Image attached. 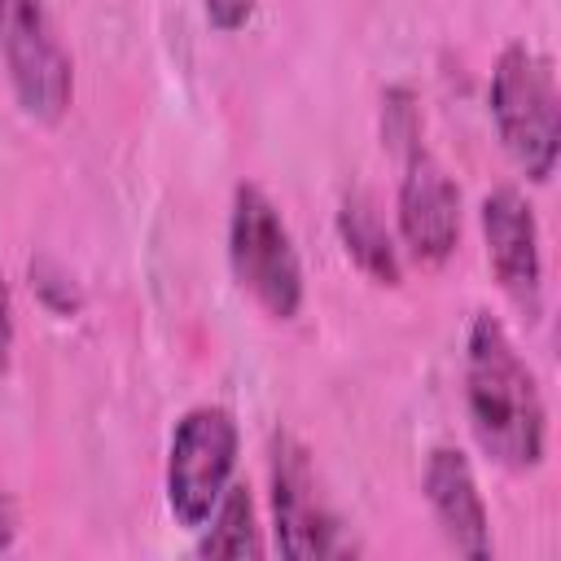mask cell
<instances>
[{
  "mask_svg": "<svg viewBox=\"0 0 561 561\" xmlns=\"http://www.w3.org/2000/svg\"><path fill=\"white\" fill-rule=\"evenodd\" d=\"M460 381H465V421L482 456H491L508 473L539 469L548 456L543 386L500 316L473 311L465 333Z\"/></svg>",
  "mask_w": 561,
  "mask_h": 561,
  "instance_id": "6da1fadb",
  "label": "cell"
},
{
  "mask_svg": "<svg viewBox=\"0 0 561 561\" xmlns=\"http://www.w3.org/2000/svg\"><path fill=\"white\" fill-rule=\"evenodd\" d=\"M486 110L513 167L530 184H548L561 153V88L552 57L530 39L504 44L491 66Z\"/></svg>",
  "mask_w": 561,
  "mask_h": 561,
  "instance_id": "7a4b0ae2",
  "label": "cell"
},
{
  "mask_svg": "<svg viewBox=\"0 0 561 561\" xmlns=\"http://www.w3.org/2000/svg\"><path fill=\"white\" fill-rule=\"evenodd\" d=\"M228 267L232 280L272 316L294 320L307 298L302 254L280 206L259 184H237L228 206Z\"/></svg>",
  "mask_w": 561,
  "mask_h": 561,
  "instance_id": "3957f363",
  "label": "cell"
},
{
  "mask_svg": "<svg viewBox=\"0 0 561 561\" xmlns=\"http://www.w3.org/2000/svg\"><path fill=\"white\" fill-rule=\"evenodd\" d=\"M267 508H272V548L289 561L351 557L359 543L346 535V522L329 504L311 451L289 430H276L267 443Z\"/></svg>",
  "mask_w": 561,
  "mask_h": 561,
  "instance_id": "277c9868",
  "label": "cell"
},
{
  "mask_svg": "<svg viewBox=\"0 0 561 561\" xmlns=\"http://www.w3.org/2000/svg\"><path fill=\"white\" fill-rule=\"evenodd\" d=\"M0 66L31 123L57 127L66 118L75 101V61L48 0H0Z\"/></svg>",
  "mask_w": 561,
  "mask_h": 561,
  "instance_id": "5b68a950",
  "label": "cell"
},
{
  "mask_svg": "<svg viewBox=\"0 0 561 561\" xmlns=\"http://www.w3.org/2000/svg\"><path fill=\"white\" fill-rule=\"evenodd\" d=\"M237 456H241V425H237L232 408L197 403L175 421L171 443H167L162 491H167L171 517L184 530L206 526L219 495L237 478Z\"/></svg>",
  "mask_w": 561,
  "mask_h": 561,
  "instance_id": "8992f818",
  "label": "cell"
},
{
  "mask_svg": "<svg viewBox=\"0 0 561 561\" xmlns=\"http://www.w3.org/2000/svg\"><path fill=\"white\" fill-rule=\"evenodd\" d=\"M478 228H482L491 276L504 289V298L526 320H539V311H543V237H539L530 197L513 184H495L478 206Z\"/></svg>",
  "mask_w": 561,
  "mask_h": 561,
  "instance_id": "52a82bcc",
  "label": "cell"
},
{
  "mask_svg": "<svg viewBox=\"0 0 561 561\" xmlns=\"http://www.w3.org/2000/svg\"><path fill=\"white\" fill-rule=\"evenodd\" d=\"M394 237L416 263L438 267L460 245V184L451 171L425 149L403 153V175L394 193Z\"/></svg>",
  "mask_w": 561,
  "mask_h": 561,
  "instance_id": "ba28073f",
  "label": "cell"
},
{
  "mask_svg": "<svg viewBox=\"0 0 561 561\" xmlns=\"http://www.w3.org/2000/svg\"><path fill=\"white\" fill-rule=\"evenodd\" d=\"M421 491H425V504L443 530V539L469 557V561H482L495 552V539H491V513H486V500H482V486H478V473L469 465V456L460 447H434L425 456V473H421Z\"/></svg>",
  "mask_w": 561,
  "mask_h": 561,
  "instance_id": "9c48e42d",
  "label": "cell"
},
{
  "mask_svg": "<svg viewBox=\"0 0 561 561\" xmlns=\"http://www.w3.org/2000/svg\"><path fill=\"white\" fill-rule=\"evenodd\" d=\"M337 237L346 259L373 280V285H399L403 280V250L390 224L381 219L377 202L368 193H346L337 206Z\"/></svg>",
  "mask_w": 561,
  "mask_h": 561,
  "instance_id": "30bf717a",
  "label": "cell"
},
{
  "mask_svg": "<svg viewBox=\"0 0 561 561\" xmlns=\"http://www.w3.org/2000/svg\"><path fill=\"white\" fill-rule=\"evenodd\" d=\"M197 552L202 557H232V561H254L267 552L263 543V526H259V508H254V495L241 478L228 482V491L219 495L215 513L206 517V526L197 530Z\"/></svg>",
  "mask_w": 561,
  "mask_h": 561,
  "instance_id": "8fae6325",
  "label": "cell"
},
{
  "mask_svg": "<svg viewBox=\"0 0 561 561\" xmlns=\"http://www.w3.org/2000/svg\"><path fill=\"white\" fill-rule=\"evenodd\" d=\"M381 136L399 158L421 145V114H416V101L408 88H390L381 96Z\"/></svg>",
  "mask_w": 561,
  "mask_h": 561,
  "instance_id": "7c38bea8",
  "label": "cell"
},
{
  "mask_svg": "<svg viewBox=\"0 0 561 561\" xmlns=\"http://www.w3.org/2000/svg\"><path fill=\"white\" fill-rule=\"evenodd\" d=\"M250 13H254V0H206V18H210V26L215 31H241L245 22H250Z\"/></svg>",
  "mask_w": 561,
  "mask_h": 561,
  "instance_id": "4fadbf2b",
  "label": "cell"
},
{
  "mask_svg": "<svg viewBox=\"0 0 561 561\" xmlns=\"http://www.w3.org/2000/svg\"><path fill=\"white\" fill-rule=\"evenodd\" d=\"M13 342H18V316H13V294H9V285L0 276V373L13 359Z\"/></svg>",
  "mask_w": 561,
  "mask_h": 561,
  "instance_id": "5bb4252c",
  "label": "cell"
},
{
  "mask_svg": "<svg viewBox=\"0 0 561 561\" xmlns=\"http://www.w3.org/2000/svg\"><path fill=\"white\" fill-rule=\"evenodd\" d=\"M18 543V508L9 500V491L0 486V552H9Z\"/></svg>",
  "mask_w": 561,
  "mask_h": 561,
  "instance_id": "9a60e30c",
  "label": "cell"
}]
</instances>
